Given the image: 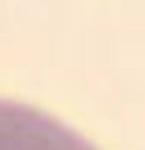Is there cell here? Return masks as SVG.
Instances as JSON below:
<instances>
[{
    "label": "cell",
    "mask_w": 145,
    "mask_h": 150,
    "mask_svg": "<svg viewBox=\"0 0 145 150\" xmlns=\"http://www.w3.org/2000/svg\"><path fill=\"white\" fill-rule=\"evenodd\" d=\"M0 150H99L60 120L36 107L0 98Z\"/></svg>",
    "instance_id": "obj_1"
}]
</instances>
